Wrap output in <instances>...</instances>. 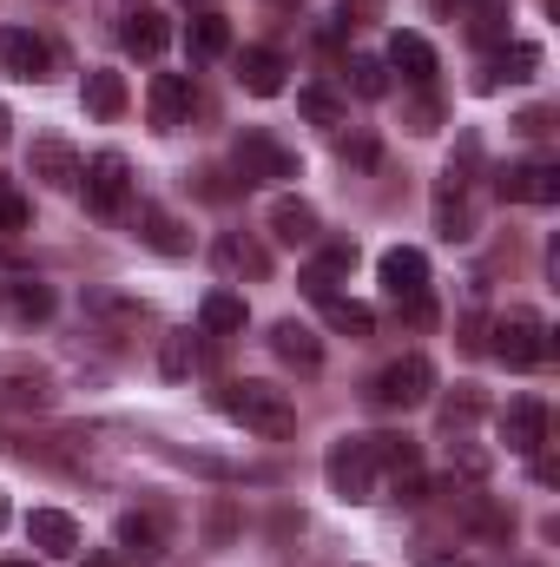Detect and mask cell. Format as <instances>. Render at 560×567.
Masks as SVG:
<instances>
[{"label":"cell","instance_id":"1","mask_svg":"<svg viewBox=\"0 0 560 567\" xmlns=\"http://www.w3.org/2000/svg\"><path fill=\"white\" fill-rule=\"evenodd\" d=\"M218 410L231 416V423H245L251 435H271V442H283V435H297V403L283 396V390H271V383H225L218 390Z\"/></svg>","mask_w":560,"mask_h":567},{"label":"cell","instance_id":"2","mask_svg":"<svg viewBox=\"0 0 560 567\" xmlns=\"http://www.w3.org/2000/svg\"><path fill=\"white\" fill-rule=\"evenodd\" d=\"M323 475L343 502H383V475H376V455H370V435H343L330 455H323Z\"/></svg>","mask_w":560,"mask_h":567},{"label":"cell","instance_id":"3","mask_svg":"<svg viewBox=\"0 0 560 567\" xmlns=\"http://www.w3.org/2000/svg\"><path fill=\"white\" fill-rule=\"evenodd\" d=\"M80 192H86V212H93V218H120L126 198H133V165H126V152H93V158L80 165Z\"/></svg>","mask_w":560,"mask_h":567},{"label":"cell","instance_id":"4","mask_svg":"<svg viewBox=\"0 0 560 567\" xmlns=\"http://www.w3.org/2000/svg\"><path fill=\"white\" fill-rule=\"evenodd\" d=\"M548 323L535 317V310H508L501 323H495V357L508 363V370H541L548 363Z\"/></svg>","mask_w":560,"mask_h":567},{"label":"cell","instance_id":"5","mask_svg":"<svg viewBox=\"0 0 560 567\" xmlns=\"http://www.w3.org/2000/svg\"><path fill=\"white\" fill-rule=\"evenodd\" d=\"M231 158H238V178H245V185H283V178H297V172H303V165H297V152L278 145L271 133H238Z\"/></svg>","mask_w":560,"mask_h":567},{"label":"cell","instance_id":"6","mask_svg":"<svg viewBox=\"0 0 560 567\" xmlns=\"http://www.w3.org/2000/svg\"><path fill=\"white\" fill-rule=\"evenodd\" d=\"M428 390H435V370H428V357H396L383 377H376V403L383 410H416V403H428Z\"/></svg>","mask_w":560,"mask_h":567},{"label":"cell","instance_id":"7","mask_svg":"<svg viewBox=\"0 0 560 567\" xmlns=\"http://www.w3.org/2000/svg\"><path fill=\"white\" fill-rule=\"evenodd\" d=\"M501 198L515 205H560V165L554 158H521L501 172Z\"/></svg>","mask_w":560,"mask_h":567},{"label":"cell","instance_id":"8","mask_svg":"<svg viewBox=\"0 0 560 567\" xmlns=\"http://www.w3.org/2000/svg\"><path fill=\"white\" fill-rule=\"evenodd\" d=\"M46 40L27 33V27H0V73L7 80H46Z\"/></svg>","mask_w":560,"mask_h":567},{"label":"cell","instance_id":"9","mask_svg":"<svg viewBox=\"0 0 560 567\" xmlns=\"http://www.w3.org/2000/svg\"><path fill=\"white\" fill-rule=\"evenodd\" d=\"M27 172H33L40 185H53V192H80V152H73L66 140H33Z\"/></svg>","mask_w":560,"mask_h":567},{"label":"cell","instance_id":"10","mask_svg":"<svg viewBox=\"0 0 560 567\" xmlns=\"http://www.w3.org/2000/svg\"><path fill=\"white\" fill-rule=\"evenodd\" d=\"M383 290H390V303L428 297V258H422L416 245H396V251H383Z\"/></svg>","mask_w":560,"mask_h":567},{"label":"cell","instance_id":"11","mask_svg":"<svg viewBox=\"0 0 560 567\" xmlns=\"http://www.w3.org/2000/svg\"><path fill=\"white\" fill-rule=\"evenodd\" d=\"M501 442H508L515 455H541V442H548V403H535V396L508 403V416H501Z\"/></svg>","mask_w":560,"mask_h":567},{"label":"cell","instance_id":"12","mask_svg":"<svg viewBox=\"0 0 560 567\" xmlns=\"http://www.w3.org/2000/svg\"><path fill=\"white\" fill-rule=\"evenodd\" d=\"M145 106H152V126H158V133H178L185 113H191V80H185V73H158L152 93H145Z\"/></svg>","mask_w":560,"mask_h":567},{"label":"cell","instance_id":"13","mask_svg":"<svg viewBox=\"0 0 560 567\" xmlns=\"http://www.w3.org/2000/svg\"><path fill=\"white\" fill-rule=\"evenodd\" d=\"M271 350H278L290 370H303V377H317V370H323V343H317V330H310V323H297V317H283L278 330H271Z\"/></svg>","mask_w":560,"mask_h":567},{"label":"cell","instance_id":"14","mask_svg":"<svg viewBox=\"0 0 560 567\" xmlns=\"http://www.w3.org/2000/svg\"><path fill=\"white\" fill-rule=\"evenodd\" d=\"M27 542H33L40 555H80V522L60 515V508H33V515H27Z\"/></svg>","mask_w":560,"mask_h":567},{"label":"cell","instance_id":"15","mask_svg":"<svg viewBox=\"0 0 560 567\" xmlns=\"http://www.w3.org/2000/svg\"><path fill=\"white\" fill-rule=\"evenodd\" d=\"M283 73H290V66H283V53H271V47H245V53H238V86L258 93V100H278Z\"/></svg>","mask_w":560,"mask_h":567},{"label":"cell","instance_id":"16","mask_svg":"<svg viewBox=\"0 0 560 567\" xmlns=\"http://www.w3.org/2000/svg\"><path fill=\"white\" fill-rule=\"evenodd\" d=\"M350 271H356V245H330V251H323V258H317V265H303V297H317V303H323V297H336V284L350 278Z\"/></svg>","mask_w":560,"mask_h":567},{"label":"cell","instance_id":"17","mask_svg":"<svg viewBox=\"0 0 560 567\" xmlns=\"http://www.w3.org/2000/svg\"><path fill=\"white\" fill-rule=\"evenodd\" d=\"M390 66L409 80V86H428L435 80V47L422 33H390Z\"/></svg>","mask_w":560,"mask_h":567},{"label":"cell","instance_id":"18","mask_svg":"<svg viewBox=\"0 0 560 567\" xmlns=\"http://www.w3.org/2000/svg\"><path fill=\"white\" fill-rule=\"evenodd\" d=\"M535 66H541V47H501L488 66H481V93H495L501 80L508 86H521V80H535Z\"/></svg>","mask_w":560,"mask_h":567},{"label":"cell","instance_id":"19","mask_svg":"<svg viewBox=\"0 0 560 567\" xmlns=\"http://www.w3.org/2000/svg\"><path fill=\"white\" fill-rule=\"evenodd\" d=\"M120 40H126L139 60H158V53L172 47V20H165V13H152V7H139V13L120 27Z\"/></svg>","mask_w":560,"mask_h":567},{"label":"cell","instance_id":"20","mask_svg":"<svg viewBox=\"0 0 560 567\" xmlns=\"http://www.w3.org/2000/svg\"><path fill=\"white\" fill-rule=\"evenodd\" d=\"M139 238L158 251V258H185L191 251V238H185V225L172 218V212H158V205H145L139 212Z\"/></svg>","mask_w":560,"mask_h":567},{"label":"cell","instance_id":"21","mask_svg":"<svg viewBox=\"0 0 560 567\" xmlns=\"http://www.w3.org/2000/svg\"><path fill=\"white\" fill-rule=\"evenodd\" d=\"M80 100H86V113H93V120H120V113H126V80H120V73H106V66H93V73H86V86H80Z\"/></svg>","mask_w":560,"mask_h":567},{"label":"cell","instance_id":"22","mask_svg":"<svg viewBox=\"0 0 560 567\" xmlns=\"http://www.w3.org/2000/svg\"><path fill=\"white\" fill-rule=\"evenodd\" d=\"M120 555L126 561H158L165 555V528L152 515H120Z\"/></svg>","mask_w":560,"mask_h":567},{"label":"cell","instance_id":"23","mask_svg":"<svg viewBox=\"0 0 560 567\" xmlns=\"http://www.w3.org/2000/svg\"><path fill=\"white\" fill-rule=\"evenodd\" d=\"M198 323H205L211 337H238V330L251 323V310H245V297H231V290H211V297L198 303Z\"/></svg>","mask_w":560,"mask_h":567},{"label":"cell","instance_id":"24","mask_svg":"<svg viewBox=\"0 0 560 567\" xmlns=\"http://www.w3.org/2000/svg\"><path fill=\"white\" fill-rule=\"evenodd\" d=\"M185 47H191V60H218V53H231V27H225V13H198V20L185 27Z\"/></svg>","mask_w":560,"mask_h":567},{"label":"cell","instance_id":"25","mask_svg":"<svg viewBox=\"0 0 560 567\" xmlns=\"http://www.w3.org/2000/svg\"><path fill=\"white\" fill-rule=\"evenodd\" d=\"M271 231H278L283 245H310V238H317V212H310L303 198H278V205H271Z\"/></svg>","mask_w":560,"mask_h":567},{"label":"cell","instance_id":"26","mask_svg":"<svg viewBox=\"0 0 560 567\" xmlns=\"http://www.w3.org/2000/svg\"><path fill=\"white\" fill-rule=\"evenodd\" d=\"M323 323L343 330V337H370V330H376V310L356 303V297H323Z\"/></svg>","mask_w":560,"mask_h":567},{"label":"cell","instance_id":"27","mask_svg":"<svg viewBox=\"0 0 560 567\" xmlns=\"http://www.w3.org/2000/svg\"><path fill=\"white\" fill-rule=\"evenodd\" d=\"M343 80H350L356 100H383V93H390V66H383V60H350Z\"/></svg>","mask_w":560,"mask_h":567},{"label":"cell","instance_id":"28","mask_svg":"<svg viewBox=\"0 0 560 567\" xmlns=\"http://www.w3.org/2000/svg\"><path fill=\"white\" fill-rule=\"evenodd\" d=\"M218 271H251V278H265V251H258L251 238H218Z\"/></svg>","mask_w":560,"mask_h":567},{"label":"cell","instance_id":"29","mask_svg":"<svg viewBox=\"0 0 560 567\" xmlns=\"http://www.w3.org/2000/svg\"><path fill=\"white\" fill-rule=\"evenodd\" d=\"M297 113H303L310 126H343V106H336V93H323V86H303V93H297Z\"/></svg>","mask_w":560,"mask_h":567},{"label":"cell","instance_id":"30","mask_svg":"<svg viewBox=\"0 0 560 567\" xmlns=\"http://www.w3.org/2000/svg\"><path fill=\"white\" fill-rule=\"evenodd\" d=\"M191 363H198V343H191V330H172V337H165V350H158V370L178 383Z\"/></svg>","mask_w":560,"mask_h":567},{"label":"cell","instance_id":"31","mask_svg":"<svg viewBox=\"0 0 560 567\" xmlns=\"http://www.w3.org/2000/svg\"><path fill=\"white\" fill-rule=\"evenodd\" d=\"M7 297H13V310H20V317H46V310H53V290H46V284H13V290H7Z\"/></svg>","mask_w":560,"mask_h":567},{"label":"cell","instance_id":"32","mask_svg":"<svg viewBox=\"0 0 560 567\" xmlns=\"http://www.w3.org/2000/svg\"><path fill=\"white\" fill-rule=\"evenodd\" d=\"M435 225H442V238H468V212H462V198H435Z\"/></svg>","mask_w":560,"mask_h":567},{"label":"cell","instance_id":"33","mask_svg":"<svg viewBox=\"0 0 560 567\" xmlns=\"http://www.w3.org/2000/svg\"><path fill=\"white\" fill-rule=\"evenodd\" d=\"M448 468H462L468 482H481V475H488V455H481V449H468V442H448Z\"/></svg>","mask_w":560,"mask_h":567},{"label":"cell","instance_id":"34","mask_svg":"<svg viewBox=\"0 0 560 567\" xmlns=\"http://www.w3.org/2000/svg\"><path fill=\"white\" fill-rule=\"evenodd\" d=\"M20 225H27V198L0 185V231H20Z\"/></svg>","mask_w":560,"mask_h":567},{"label":"cell","instance_id":"35","mask_svg":"<svg viewBox=\"0 0 560 567\" xmlns=\"http://www.w3.org/2000/svg\"><path fill=\"white\" fill-rule=\"evenodd\" d=\"M86 567H120V555H86Z\"/></svg>","mask_w":560,"mask_h":567},{"label":"cell","instance_id":"36","mask_svg":"<svg viewBox=\"0 0 560 567\" xmlns=\"http://www.w3.org/2000/svg\"><path fill=\"white\" fill-rule=\"evenodd\" d=\"M7 133H13V120H7V106H0V145H7Z\"/></svg>","mask_w":560,"mask_h":567},{"label":"cell","instance_id":"37","mask_svg":"<svg viewBox=\"0 0 560 567\" xmlns=\"http://www.w3.org/2000/svg\"><path fill=\"white\" fill-rule=\"evenodd\" d=\"M0 528H7V495H0Z\"/></svg>","mask_w":560,"mask_h":567},{"label":"cell","instance_id":"38","mask_svg":"<svg viewBox=\"0 0 560 567\" xmlns=\"http://www.w3.org/2000/svg\"><path fill=\"white\" fill-rule=\"evenodd\" d=\"M0 567H33V561H0Z\"/></svg>","mask_w":560,"mask_h":567}]
</instances>
